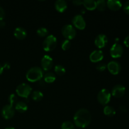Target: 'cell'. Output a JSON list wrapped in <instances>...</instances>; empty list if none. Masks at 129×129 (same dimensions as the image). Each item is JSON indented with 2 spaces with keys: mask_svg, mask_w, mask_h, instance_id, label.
<instances>
[{
  "mask_svg": "<svg viewBox=\"0 0 129 129\" xmlns=\"http://www.w3.org/2000/svg\"><path fill=\"white\" fill-rule=\"evenodd\" d=\"M73 120L76 127L84 128L89 125L91 120V116L90 112L88 110L81 108L76 112Z\"/></svg>",
  "mask_w": 129,
  "mask_h": 129,
  "instance_id": "obj_1",
  "label": "cell"
},
{
  "mask_svg": "<svg viewBox=\"0 0 129 129\" xmlns=\"http://www.w3.org/2000/svg\"><path fill=\"white\" fill-rule=\"evenodd\" d=\"M44 77L43 70L39 67H33L27 71L26 78L28 81L31 83L39 81Z\"/></svg>",
  "mask_w": 129,
  "mask_h": 129,
  "instance_id": "obj_2",
  "label": "cell"
},
{
  "mask_svg": "<svg viewBox=\"0 0 129 129\" xmlns=\"http://www.w3.org/2000/svg\"><path fill=\"white\" fill-rule=\"evenodd\" d=\"M57 44V39L54 35H47L45 37L44 41L43 42V49L46 52L52 51L55 49Z\"/></svg>",
  "mask_w": 129,
  "mask_h": 129,
  "instance_id": "obj_3",
  "label": "cell"
},
{
  "mask_svg": "<svg viewBox=\"0 0 129 129\" xmlns=\"http://www.w3.org/2000/svg\"><path fill=\"white\" fill-rule=\"evenodd\" d=\"M31 87L26 83H21L16 88V93L17 95L24 98H27L31 94Z\"/></svg>",
  "mask_w": 129,
  "mask_h": 129,
  "instance_id": "obj_4",
  "label": "cell"
},
{
  "mask_svg": "<svg viewBox=\"0 0 129 129\" xmlns=\"http://www.w3.org/2000/svg\"><path fill=\"white\" fill-rule=\"evenodd\" d=\"M62 34L67 40H72L76 35V31L74 26L70 24H67L62 28Z\"/></svg>",
  "mask_w": 129,
  "mask_h": 129,
  "instance_id": "obj_5",
  "label": "cell"
},
{
  "mask_svg": "<svg viewBox=\"0 0 129 129\" xmlns=\"http://www.w3.org/2000/svg\"><path fill=\"white\" fill-rule=\"evenodd\" d=\"M98 102L102 105H107L111 100V93L107 89H102L97 96Z\"/></svg>",
  "mask_w": 129,
  "mask_h": 129,
  "instance_id": "obj_6",
  "label": "cell"
},
{
  "mask_svg": "<svg viewBox=\"0 0 129 129\" xmlns=\"http://www.w3.org/2000/svg\"><path fill=\"white\" fill-rule=\"evenodd\" d=\"M15 113V108L13 106H11L10 105H6L4 106L2 108V110H1L2 117L6 120L11 119V118L14 117Z\"/></svg>",
  "mask_w": 129,
  "mask_h": 129,
  "instance_id": "obj_7",
  "label": "cell"
},
{
  "mask_svg": "<svg viewBox=\"0 0 129 129\" xmlns=\"http://www.w3.org/2000/svg\"><path fill=\"white\" fill-rule=\"evenodd\" d=\"M123 49L120 44L118 43H115L111 47L110 52L112 57L117 59L120 57L123 54Z\"/></svg>",
  "mask_w": 129,
  "mask_h": 129,
  "instance_id": "obj_8",
  "label": "cell"
},
{
  "mask_svg": "<svg viewBox=\"0 0 129 129\" xmlns=\"http://www.w3.org/2000/svg\"><path fill=\"white\" fill-rule=\"evenodd\" d=\"M73 25L79 30H84L86 27V21L83 16L81 15H76L72 20Z\"/></svg>",
  "mask_w": 129,
  "mask_h": 129,
  "instance_id": "obj_9",
  "label": "cell"
},
{
  "mask_svg": "<svg viewBox=\"0 0 129 129\" xmlns=\"http://www.w3.org/2000/svg\"><path fill=\"white\" fill-rule=\"evenodd\" d=\"M41 66L43 71H47L51 69L53 66V59L49 55H44L41 60Z\"/></svg>",
  "mask_w": 129,
  "mask_h": 129,
  "instance_id": "obj_10",
  "label": "cell"
},
{
  "mask_svg": "<svg viewBox=\"0 0 129 129\" xmlns=\"http://www.w3.org/2000/svg\"><path fill=\"white\" fill-rule=\"evenodd\" d=\"M107 68L110 73L114 75H117L120 72L121 66L118 62L117 61H111L108 62L107 65Z\"/></svg>",
  "mask_w": 129,
  "mask_h": 129,
  "instance_id": "obj_11",
  "label": "cell"
},
{
  "mask_svg": "<svg viewBox=\"0 0 129 129\" xmlns=\"http://www.w3.org/2000/svg\"><path fill=\"white\" fill-rule=\"evenodd\" d=\"M108 43V38L105 34H99L94 40V44L99 49L105 47Z\"/></svg>",
  "mask_w": 129,
  "mask_h": 129,
  "instance_id": "obj_12",
  "label": "cell"
},
{
  "mask_svg": "<svg viewBox=\"0 0 129 129\" xmlns=\"http://www.w3.org/2000/svg\"><path fill=\"white\" fill-rule=\"evenodd\" d=\"M125 93V88L122 84L115 85L112 90V94L115 98H120L123 96Z\"/></svg>",
  "mask_w": 129,
  "mask_h": 129,
  "instance_id": "obj_13",
  "label": "cell"
},
{
  "mask_svg": "<svg viewBox=\"0 0 129 129\" xmlns=\"http://www.w3.org/2000/svg\"><path fill=\"white\" fill-rule=\"evenodd\" d=\"M103 52L101 50H95L91 53L89 59L92 62H98L103 59Z\"/></svg>",
  "mask_w": 129,
  "mask_h": 129,
  "instance_id": "obj_14",
  "label": "cell"
},
{
  "mask_svg": "<svg viewBox=\"0 0 129 129\" xmlns=\"http://www.w3.org/2000/svg\"><path fill=\"white\" fill-rule=\"evenodd\" d=\"M107 6L112 11H118L122 7V4L117 0H108L107 1Z\"/></svg>",
  "mask_w": 129,
  "mask_h": 129,
  "instance_id": "obj_15",
  "label": "cell"
},
{
  "mask_svg": "<svg viewBox=\"0 0 129 129\" xmlns=\"http://www.w3.org/2000/svg\"><path fill=\"white\" fill-rule=\"evenodd\" d=\"M27 32L26 30L22 27H17L14 31V36L18 40H23L26 38Z\"/></svg>",
  "mask_w": 129,
  "mask_h": 129,
  "instance_id": "obj_16",
  "label": "cell"
},
{
  "mask_svg": "<svg viewBox=\"0 0 129 129\" xmlns=\"http://www.w3.org/2000/svg\"><path fill=\"white\" fill-rule=\"evenodd\" d=\"M55 8L58 12L63 13L68 8V4L67 2L64 0H57L55 2L54 4Z\"/></svg>",
  "mask_w": 129,
  "mask_h": 129,
  "instance_id": "obj_17",
  "label": "cell"
},
{
  "mask_svg": "<svg viewBox=\"0 0 129 129\" xmlns=\"http://www.w3.org/2000/svg\"><path fill=\"white\" fill-rule=\"evenodd\" d=\"M83 5L86 9L89 11H93L96 9V1L93 0H84L83 1Z\"/></svg>",
  "mask_w": 129,
  "mask_h": 129,
  "instance_id": "obj_18",
  "label": "cell"
},
{
  "mask_svg": "<svg viewBox=\"0 0 129 129\" xmlns=\"http://www.w3.org/2000/svg\"><path fill=\"white\" fill-rule=\"evenodd\" d=\"M15 109L20 113H24L28 110V106L25 102H18L15 104Z\"/></svg>",
  "mask_w": 129,
  "mask_h": 129,
  "instance_id": "obj_19",
  "label": "cell"
},
{
  "mask_svg": "<svg viewBox=\"0 0 129 129\" xmlns=\"http://www.w3.org/2000/svg\"><path fill=\"white\" fill-rule=\"evenodd\" d=\"M44 81L47 83H52L56 79L55 74L51 72H48L44 76Z\"/></svg>",
  "mask_w": 129,
  "mask_h": 129,
  "instance_id": "obj_20",
  "label": "cell"
},
{
  "mask_svg": "<svg viewBox=\"0 0 129 129\" xmlns=\"http://www.w3.org/2000/svg\"><path fill=\"white\" fill-rule=\"evenodd\" d=\"M103 113L105 115L109 116V117H113L116 113V111L113 107L111 106H105L103 108Z\"/></svg>",
  "mask_w": 129,
  "mask_h": 129,
  "instance_id": "obj_21",
  "label": "cell"
},
{
  "mask_svg": "<svg viewBox=\"0 0 129 129\" xmlns=\"http://www.w3.org/2000/svg\"><path fill=\"white\" fill-rule=\"evenodd\" d=\"M31 98L35 102H40L44 98V94L41 91L39 90L34 91L31 94Z\"/></svg>",
  "mask_w": 129,
  "mask_h": 129,
  "instance_id": "obj_22",
  "label": "cell"
},
{
  "mask_svg": "<svg viewBox=\"0 0 129 129\" xmlns=\"http://www.w3.org/2000/svg\"><path fill=\"white\" fill-rule=\"evenodd\" d=\"M107 7V2L105 0H99L96 1V9L100 11H103Z\"/></svg>",
  "mask_w": 129,
  "mask_h": 129,
  "instance_id": "obj_23",
  "label": "cell"
},
{
  "mask_svg": "<svg viewBox=\"0 0 129 129\" xmlns=\"http://www.w3.org/2000/svg\"><path fill=\"white\" fill-rule=\"evenodd\" d=\"M54 71H55V73L59 76H62L66 73L65 68L62 65L55 66L54 68Z\"/></svg>",
  "mask_w": 129,
  "mask_h": 129,
  "instance_id": "obj_24",
  "label": "cell"
},
{
  "mask_svg": "<svg viewBox=\"0 0 129 129\" xmlns=\"http://www.w3.org/2000/svg\"><path fill=\"white\" fill-rule=\"evenodd\" d=\"M48 34H49L48 30L45 27H40L37 30V34L41 37H46L48 35Z\"/></svg>",
  "mask_w": 129,
  "mask_h": 129,
  "instance_id": "obj_25",
  "label": "cell"
},
{
  "mask_svg": "<svg viewBox=\"0 0 129 129\" xmlns=\"http://www.w3.org/2000/svg\"><path fill=\"white\" fill-rule=\"evenodd\" d=\"M61 129H75V127L72 122L66 121L62 123Z\"/></svg>",
  "mask_w": 129,
  "mask_h": 129,
  "instance_id": "obj_26",
  "label": "cell"
},
{
  "mask_svg": "<svg viewBox=\"0 0 129 129\" xmlns=\"http://www.w3.org/2000/svg\"><path fill=\"white\" fill-rule=\"evenodd\" d=\"M71 45V44L70 40L66 39V40H64V41L62 42V44H61L62 49L63 50H68V49L70 48Z\"/></svg>",
  "mask_w": 129,
  "mask_h": 129,
  "instance_id": "obj_27",
  "label": "cell"
},
{
  "mask_svg": "<svg viewBox=\"0 0 129 129\" xmlns=\"http://www.w3.org/2000/svg\"><path fill=\"white\" fill-rule=\"evenodd\" d=\"M8 101L10 105L13 107L14 105L16 103V101H17V96H16V94H10L8 97Z\"/></svg>",
  "mask_w": 129,
  "mask_h": 129,
  "instance_id": "obj_28",
  "label": "cell"
},
{
  "mask_svg": "<svg viewBox=\"0 0 129 129\" xmlns=\"http://www.w3.org/2000/svg\"><path fill=\"white\" fill-rule=\"evenodd\" d=\"M107 68V65L104 63H100L96 66V69L100 72L104 71Z\"/></svg>",
  "mask_w": 129,
  "mask_h": 129,
  "instance_id": "obj_29",
  "label": "cell"
},
{
  "mask_svg": "<svg viewBox=\"0 0 129 129\" xmlns=\"http://www.w3.org/2000/svg\"><path fill=\"white\" fill-rule=\"evenodd\" d=\"M123 10L127 14L129 15V1H126L123 5Z\"/></svg>",
  "mask_w": 129,
  "mask_h": 129,
  "instance_id": "obj_30",
  "label": "cell"
},
{
  "mask_svg": "<svg viewBox=\"0 0 129 129\" xmlns=\"http://www.w3.org/2000/svg\"><path fill=\"white\" fill-rule=\"evenodd\" d=\"M5 11H4L3 8L0 6V21L3 20L4 18H5Z\"/></svg>",
  "mask_w": 129,
  "mask_h": 129,
  "instance_id": "obj_31",
  "label": "cell"
},
{
  "mask_svg": "<svg viewBox=\"0 0 129 129\" xmlns=\"http://www.w3.org/2000/svg\"><path fill=\"white\" fill-rule=\"evenodd\" d=\"M73 3L75 6H81V5H83V1H81V0H74L73 1Z\"/></svg>",
  "mask_w": 129,
  "mask_h": 129,
  "instance_id": "obj_32",
  "label": "cell"
},
{
  "mask_svg": "<svg viewBox=\"0 0 129 129\" xmlns=\"http://www.w3.org/2000/svg\"><path fill=\"white\" fill-rule=\"evenodd\" d=\"M123 43H124L126 47H129V35H128L127 37H126L124 41H123Z\"/></svg>",
  "mask_w": 129,
  "mask_h": 129,
  "instance_id": "obj_33",
  "label": "cell"
},
{
  "mask_svg": "<svg viewBox=\"0 0 129 129\" xmlns=\"http://www.w3.org/2000/svg\"><path fill=\"white\" fill-rule=\"evenodd\" d=\"M119 109L120 110L122 111V112H127V108H126V107H125V106L121 105L120 107H119Z\"/></svg>",
  "mask_w": 129,
  "mask_h": 129,
  "instance_id": "obj_34",
  "label": "cell"
},
{
  "mask_svg": "<svg viewBox=\"0 0 129 129\" xmlns=\"http://www.w3.org/2000/svg\"><path fill=\"white\" fill-rule=\"evenodd\" d=\"M3 68H5V69H9V68H10V65L9 63L5 62V64H4L3 66Z\"/></svg>",
  "mask_w": 129,
  "mask_h": 129,
  "instance_id": "obj_35",
  "label": "cell"
},
{
  "mask_svg": "<svg viewBox=\"0 0 129 129\" xmlns=\"http://www.w3.org/2000/svg\"><path fill=\"white\" fill-rule=\"evenodd\" d=\"M5 26V22L2 20V21H0V27H4Z\"/></svg>",
  "mask_w": 129,
  "mask_h": 129,
  "instance_id": "obj_36",
  "label": "cell"
},
{
  "mask_svg": "<svg viewBox=\"0 0 129 129\" xmlns=\"http://www.w3.org/2000/svg\"><path fill=\"white\" fill-rule=\"evenodd\" d=\"M3 70H4L3 67V66H1V64H0V75H1V74L3 73Z\"/></svg>",
  "mask_w": 129,
  "mask_h": 129,
  "instance_id": "obj_37",
  "label": "cell"
},
{
  "mask_svg": "<svg viewBox=\"0 0 129 129\" xmlns=\"http://www.w3.org/2000/svg\"><path fill=\"white\" fill-rule=\"evenodd\" d=\"M5 129H15L13 127H8V128H6Z\"/></svg>",
  "mask_w": 129,
  "mask_h": 129,
  "instance_id": "obj_38",
  "label": "cell"
}]
</instances>
